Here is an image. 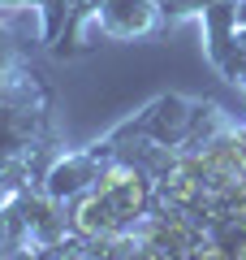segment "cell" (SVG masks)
Masks as SVG:
<instances>
[{"label":"cell","mask_w":246,"mask_h":260,"mask_svg":"<svg viewBox=\"0 0 246 260\" xmlns=\"http://www.w3.org/2000/svg\"><path fill=\"white\" fill-rule=\"evenodd\" d=\"M95 13V26L104 35H117V39H130V35H147L155 26V9L151 0H104Z\"/></svg>","instance_id":"1"},{"label":"cell","mask_w":246,"mask_h":260,"mask_svg":"<svg viewBox=\"0 0 246 260\" xmlns=\"http://www.w3.org/2000/svg\"><path fill=\"white\" fill-rule=\"evenodd\" d=\"M91 182H100L95 178V152H87V156H65L48 174V195L52 200H69V195H82Z\"/></svg>","instance_id":"2"},{"label":"cell","mask_w":246,"mask_h":260,"mask_svg":"<svg viewBox=\"0 0 246 260\" xmlns=\"http://www.w3.org/2000/svg\"><path fill=\"white\" fill-rule=\"evenodd\" d=\"M216 0H164V13H194V9H203L208 13Z\"/></svg>","instance_id":"3"}]
</instances>
